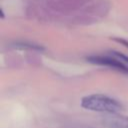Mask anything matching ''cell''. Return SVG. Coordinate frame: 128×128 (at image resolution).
I'll return each mask as SVG.
<instances>
[{"instance_id":"obj_2","label":"cell","mask_w":128,"mask_h":128,"mask_svg":"<svg viewBox=\"0 0 128 128\" xmlns=\"http://www.w3.org/2000/svg\"><path fill=\"white\" fill-rule=\"evenodd\" d=\"M87 60L94 64L108 66V67L117 69L119 71H122L124 73H128V65L121 62L120 60H118L113 56H91V57H88Z\"/></svg>"},{"instance_id":"obj_1","label":"cell","mask_w":128,"mask_h":128,"mask_svg":"<svg viewBox=\"0 0 128 128\" xmlns=\"http://www.w3.org/2000/svg\"><path fill=\"white\" fill-rule=\"evenodd\" d=\"M81 106L87 110L106 112L109 114L117 113L123 109L118 101L102 94H93L83 97L81 100Z\"/></svg>"},{"instance_id":"obj_4","label":"cell","mask_w":128,"mask_h":128,"mask_svg":"<svg viewBox=\"0 0 128 128\" xmlns=\"http://www.w3.org/2000/svg\"><path fill=\"white\" fill-rule=\"evenodd\" d=\"M111 54H112L113 57L117 58V59L120 60L121 62H123V63H125L126 65H128V56H126V55H124V54H122V53H120V52H112Z\"/></svg>"},{"instance_id":"obj_5","label":"cell","mask_w":128,"mask_h":128,"mask_svg":"<svg viewBox=\"0 0 128 128\" xmlns=\"http://www.w3.org/2000/svg\"><path fill=\"white\" fill-rule=\"evenodd\" d=\"M115 40H116L117 42H119V43H121V44H123V45H125V46L128 47V41H127V40H124V39H122V38H115Z\"/></svg>"},{"instance_id":"obj_3","label":"cell","mask_w":128,"mask_h":128,"mask_svg":"<svg viewBox=\"0 0 128 128\" xmlns=\"http://www.w3.org/2000/svg\"><path fill=\"white\" fill-rule=\"evenodd\" d=\"M102 122L109 128H128V116L117 113L107 114L102 118Z\"/></svg>"}]
</instances>
